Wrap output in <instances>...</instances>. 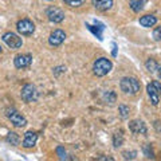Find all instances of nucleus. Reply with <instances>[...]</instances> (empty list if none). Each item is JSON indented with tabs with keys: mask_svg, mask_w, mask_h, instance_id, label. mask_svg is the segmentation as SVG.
Returning <instances> with one entry per match:
<instances>
[{
	"mask_svg": "<svg viewBox=\"0 0 161 161\" xmlns=\"http://www.w3.org/2000/svg\"><path fill=\"white\" fill-rule=\"evenodd\" d=\"M119 89L126 95H137L141 89V83L134 77H124L119 80Z\"/></svg>",
	"mask_w": 161,
	"mask_h": 161,
	"instance_id": "f257e3e1",
	"label": "nucleus"
},
{
	"mask_svg": "<svg viewBox=\"0 0 161 161\" xmlns=\"http://www.w3.org/2000/svg\"><path fill=\"white\" fill-rule=\"evenodd\" d=\"M112 69H113L112 60L105 58V57L95 59L93 63V73H94V75H97V77H105V75H108L112 71Z\"/></svg>",
	"mask_w": 161,
	"mask_h": 161,
	"instance_id": "f03ea898",
	"label": "nucleus"
},
{
	"mask_svg": "<svg viewBox=\"0 0 161 161\" xmlns=\"http://www.w3.org/2000/svg\"><path fill=\"white\" fill-rule=\"evenodd\" d=\"M20 98H22L26 103H31V102H36L39 98V92L35 85L32 83H26L22 87L20 92Z\"/></svg>",
	"mask_w": 161,
	"mask_h": 161,
	"instance_id": "7ed1b4c3",
	"label": "nucleus"
},
{
	"mask_svg": "<svg viewBox=\"0 0 161 161\" xmlns=\"http://www.w3.org/2000/svg\"><path fill=\"white\" fill-rule=\"evenodd\" d=\"M6 117L11 121V124L15 128H24L27 125V119L24 115H22L15 108L6 109Z\"/></svg>",
	"mask_w": 161,
	"mask_h": 161,
	"instance_id": "20e7f679",
	"label": "nucleus"
},
{
	"mask_svg": "<svg viewBox=\"0 0 161 161\" xmlns=\"http://www.w3.org/2000/svg\"><path fill=\"white\" fill-rule=\"evenodd\" d=\"M16 30L22 36H31L35 32V24L31 19L24 18V19H20L16 23Z\"/></svg>",
	"mask_w": 161,
	"mask_h": 161,
	"instance_id": "39448f33",
	"label": "nucleus"
},
{
	"mask_svg": "<svg viewBox=\"0 0 161 161\" xmlns=\"http://www.w3.org/2000/svg\"><path fill=\"white\" fill-rule=\"evenodd\" d=\"M2 40H3V42L6 43L11 50H18V48H20V47L23 46V39L20 38L18 34L11 32V31L3 34Z\"/></svg>",
	"mask_w": 161,
	"mask_h": 161,
	"instance_id": "423d86ee",
	"label": "nucleus"
},
{
	"mask_svg": "<svg viewBox=\"0 0 161 161\" xmlns=\"http://www.w3.org/2000/svg\"><path fill=\"white\" fill-rule=\"evenodd\" d=\"M46 16H47V19L51 23L58 24V23H62L64 20V18H66V14H64V11L62 8L55 7V6H50L46 9Z\"/></svg>",
	"mask_w": 161,
	"mask_h": 161,
	"instance_id": "0eeeda50",
	"label": "nucleus"
},
{
	"mask_svg": "<svg viewBox=\"0 0 161 161\" xmlns=\"http://www.w3.org/2000/svg\"><path fill=\"white\" fill-rule=\"evenodd\" d=\"M66 40V32L63 30H54L48 36V44L53 47H59L60 44H63V42Z\"/></svg>",
	"mask_w": 161,
	"mask_h": 161,
	"instance_id": "6e6552de",
	"label": "nucleus"
},
{
	"mask_svg": "<svg viewBox=\"0 0 161 161\" xmlns=\"http://www.w3.org/2000/svg\"><path fill=\"white\" fill-rule=\"evenodd\" d=\"M14 64H15V67L19 69V70L27 69L32 64V55L31 54H19L15 57Z\"/></svg>",
	"mask_w": 161,
	"mask_h": 161,
	"instance_id": "1a4fd4ad",
	"label": "nucleus"
},
{
	"mask_svg": "<svg viewBox=\"0 0 161 161\" xmlns=\"http://www.w3.org/2000/svg\"><path fill=\"white\" fill-rule=\"evenodd\" d=\"M129 130L133 134H142V136L148 134L147 124H145L142 119H133V121H130V122H129Z\"/></svg>",
	"mask_w": 161,
	"mask_h": 161,
	"instance_id": "9d476101",
	"label": "nucleus"
},
{
	"mask_svg": "<svg viewBox=\"0 0 161 161\" xmlns=\"http://www.w3.org/2000/svg\"><path fill=\"white\" fill-rule=\"evenodd\" d=\"M38 142V133L36 132H26L24 133V138H23V142H22V147L26 148V149H31L34 148Z\"/></svg>",
	"mask_w": 161,
	"mask_h": 161,
	"instance_id": "9b49d317",
	"label": "nucleus"
},
{
	"mask_svg": "<svg viewBox=\"0 0 161 161\" xmlns=\"http://www.w3.org/2000/svg\"><path fill=\"white\" fill-rule=\"evenodd\" d=\"M92 4L95 9L105 12V11H109V9L113 7L114 2L113 0H92Z\"/></svg>",
	"mask_w": 161,
	"mask_h": 161,
	"instance_id": "f8f14e48",
	"label": "nucleus"
},
{
	"mask_svg": "<svg viewBox=\"0 0 161 161\" xmlns=\"http://www.w3.org/2000/svg\"><path fill=\"white\" fill-rule=\"evenodd\" d=\"M147 92H148V95H149V99L152 102L153 106H157L158 102H160V95L157 93V90L153 86V83H148L147 85Z\"/></svg>",
	"mask_w": 161,
	"mask_h": 161,
	"instance_id": "ddd939ff",
	"label": "nucleus"
},
{
	"mask_svg": "<svg viewBox=\"0 0 161 161\" xmlns=\"http://www.w3.org/2000/svg\"><path fill=\"white\" fill-rule=\"evenodd\" d=\"M140 24L145 28H150L157 24V18L154 16V15H144V16L140 18Z\"/></svg>",
	"mask_w": 161,
	"mask_h": 161,
	"instance_id": "4468645a",
	"label": "nucleus"
},
{
	"mask_svg": "<svg viewBox=\"0 0 161 161\" xmlns=\"http://www.w3.org/2000/svg\"><path fill=\"white\" fill-rule=\"evenodd\" d=\"M148 0H129V7L133 12L138 14L145 8V4H147Z\"/></svg>",
	"mask_w": 161,
	"mask_h": 161,
	"instance_id": "2eb2a0df",
	"label": "nucleus"
},
{
	"mask_svg": "<svg viewBox=\"0 0 161 161\" xmlns=\"http://www.w3.org/2000/svg\"><path fill=\"white\" fill-rule=\"evenodd\" d=\"M6 142L12 145V147H18V145L20 144V136L16 132H9L6 136Z\"/></svg>",
	"mask_w": 161,
	"mask_h": 161,
	"instance_id": "dca6fc26",
	"label": "nucleus"
},
{
	"mask_svg": "<svg viewBox=\"0 0 161 161\" xmlns=\"http://www.w3.org/2000/svg\"><path fill=\"white\" fill-rule=\"evenodd\" d=\"M95 23V22H94ZM86 27L90 30V31H92L94 35H95V36H97L99 40H102L103 38H102V31H103V30H105V26H103V24H101V26L99 27H97V23H95V26H92V24H89V23H86Z\"/></svg>",
	"mask_w": 161,
	"mask_h": 161,
	"instance_id": "f3484780",
	"label": "nucleus"
},
{
	"mask_svg": "<svg viewBox=\"0 0 161 161\" xmlns=\"http://www.w3.org/2000/svg\"><path fill=\"white\" fill-rule=\"evenodd\" d=\"M124 141H125L124 133L121 132V130H118V132H115V133L113 134V147H114L115 149H118V148L122 147V145H124Z\"/></svg>",
	"mask_w": 161,
	"mask_h": 161,
	"instance_id": "a211bd4d",
	"label": "nucleus"
},
{
	"mask_svg": "<svg viewBox=\"0 0 161 161\" xmlns=\"http://www.w3.org/2000/svg\"><path fill=\"white\" fill-rule=\"evenodd\" d=\"M102 99H103V102H106L109 105H113L115 101H117V94H115L114 92H112V90H109V92L103 93Z\"/></svg>",
	"mask_w": 161,
	"mask_h": 161,
	"instance_id": "6ab92c4d",
	"label": "nucleus"
},
{
	"mask_svg": "<svg viewBox=\"0 0 161 161\" xmlns=\"http://www.w3.org/2000/svg\"><path fill=\"white\" fill-rule=\"evenodd\" d=\"M145 67H147V70L150 73V74H153V73H156L157 71V67H158V63L156 62L154 59H152V58H149L147 62H145Z\"/></svg>",
	"mask_w": 161,
	"mask_h": 161,
	"instance_id": "aec40b11",
	"label": "nucleus"
},
{
	"mask_svg": "<svg viewBox=\"0 0 161 161\" xmlns=\"http://www.w3.org/2000/svg\"><path fill=\"white\" fill-rule=\"evenodd\" d=\"M118 113H119V117L122 119H128L129 114H130V108L126 106V105H119L118 106Z\"/></svg>",
	"mask_w": 161,
	"mask_h": 161,
	"instance_id": "412c9836",
	"label": "nucleus"
},
{
	"mask_svg": "<svg viewBox=\"0 0 161 161\" xmlns=\"http://www.w3.org/2000/svg\"><path fill=\"white\" fill-rule=\"evenodd\" d=\"M62 2L71 8H78V7H82L86 3V0H62Z\"/></svg>",
	"mask_w": 161,
	"mask_h": 161,
	"instance_id": "4be33fe9",
	"label": "nucleus"
},
{
	"mask_svg": "<svg viewBox=\"0 0 161 161\" xmlns=\"http://www.w3.org/2000/svg\"><path fill=\"white\" fill-rule=\"evenodd\" d=\"M57 154L59 160H73V157H69V153L66 152V149L63 147H58L57 148Z\"/></svg>",
	"mask_w": 161,
	"mask_h": 161,
	"instance_id": "5701e85b",
	"label": "nucleus"
},
{
	"mask_svg": "<svg viewBox=\"0 0 161 161\" xmlns=\"http://www.w3.org/2000/svg\"><path fill=\"white\" fill-rule=\"evenodd\" d=\"M144 150V154L147 158H154V153H153V149H152V145L150 144H145L142 147Z\"/></svg>",
	"mask_w": 161,
	"mask_h": 161,
	"instance_id": "b1692460",
	"label": "nucleus"
},
{
	"mask_svg": "<svg viewBox=\"0 0 161 161\" xmlns=\"http://www.w3.org/2000/svg\"><path fill=\"white\" fill-rule=\"evenodd\" d=\"M137 154V150H125V152H122V157L125 160H136Z\"/></svg>",
	"mask_w": 161,
	"mask_h": 161,
	"instance_id": "393cba45",
	"label": "nucleus"
},
{
	"mask_svg": "<svg viewBox=\"0 0 161 161\" xmlns=\"http://www.w3.org/2000/svg\"><path fill=\"white\" fill-rule=\"evenodd\" d=\"M152 36H153V39L156 40V42H161V27H156L153 30Z\"/></svg>",
	"mask_w": 161,
	"mask_h": 161,
	"instance_id": "a878e982",
	"label": "nucleus"
},
{
	"mask_svg": "<svg viewBox=\"0 0 161 161\" xmlns=\"http://www.w3.org/2000/svg\"><path fill=\"white\" fill-rule=\"evenodd\" d=\"M64 71H66V67H64V66H58V67L54 69V74L57 75V77H58L60 73H64Z\"/></svg>",
	"mask_w": 161,
	"mask_h": 161,
	"instance_id": "bb28decb",
	"label": "nucleus"
},
{
	"mask_svg": "<svg viewBox=\"0 0 161 161\" xmlns=\"http://www.w3.org/2000/svg\"><path fill=\"white\" fill-rule=\"evenodd\" d=\"M153 86L156 87V90H157V93H158V95H160V97H161V83L158 82V80H153Z\"/></svg>",
	"mask_w": 161,
	"mask_h": 161,
	"instance_id": "cd10ccee",
	"label": "nucleus"
},
{
	"mask_svg": "<svg viewBox=\"0 0 161 161\" xmlns=\"http://www.w3.org/2000/svg\"><path fill=\"white\" fill-rule=\"evenodd\" d=\"M153 126H154V129H156V132L161 133V122H160V121H154Z\"/></svg>",
	"mask_w": 161,
	"mask_h": 161,
	"instance_id": "c85d7f7f",
	"label": "nucleus"
},
{
	"mask_svg": "<svg viewBox=\"0 0 161 161\" xmlns=\"http://www.w3.org/2000/svg\"><path fill=\"white\" fill-rule=\"evenodd\" d=\"M97 160H98V161H106V160L113 161L114 158H113V157H110V156H102V157H97Z\"/></svg>",
	"mask_w": 161,
	"mask_h": 161,
	"instance_id": "c756f323",
	"label": "nucleus"
},
{
	"mask_svg": "<svg viewBox=\"0 0 161 161\" xmlns=\"http://www.w3.org/2000/svg\"><path fill=\"white\" fill-rule=\"evenodd\" d=\"M112 46H113V51H112V55H113V57L115 58V57H117V43H115V42H113V43H112Z\"/></svg>",
	"mask_w": 161,
	"mask_h": 161,
	"instance_id": "7c9ffc66",
	"label": "nucleus"
},
{
	"mask_svg": "<svg viewBox=\"0 0 161 161\" xmlns=\"http://www.w3.org/2000/svg\"><path fill=\"white\" fill-rule=\"evenodd\" d=\"M156 73H157V74H158V77L161 78V64H158V67H157V71H156Z\"/></svg>",
	"mask_w": 161,
	"mask_h": 161,
	"instance_id": "2f4dec72",
	"label": "nucleus"
},
{
	"mask_svg": "<svg viewBox=\"0 0 161 161\" xmlns=\"http://www.w3.org/2000/svg\"><path fill=\"white\" fill-rule=\"evenodd\" d=\"M0 54H2V46H0Z\"/></svg>",
	"mask_w": 161,
	"mask_h": 161,
	"instance_id": "473e14b6",
	"label": "nucleus"
},
{
	"mask_svg": "<svg viewBox=\"0 0 161 161\" xmlns=\"http://www.w3.org/2000/svg\"><path fill=\"white\" fill-rule=\"evenodd\" d=\"M47 2H51V0H47Z\"/></svg>",
	"mask_w": 161,
	"mask_h": 161,
	"instance_id": "72a5a7b5",
	"label": "nucleus"
}]
</instances>
